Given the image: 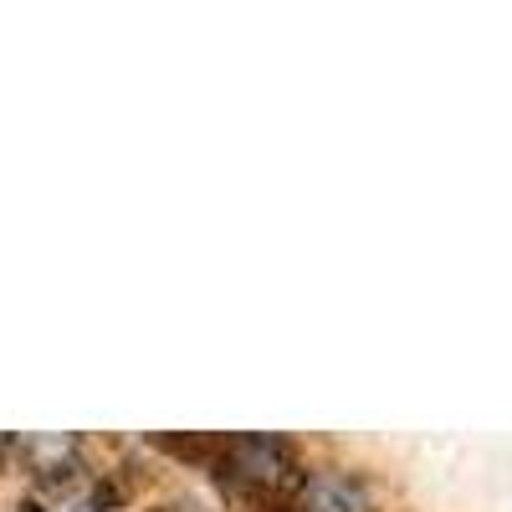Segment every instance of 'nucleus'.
Masks as SVG:
<instances>
[{
	"label": "nucleus",
	"mask_w": 512,
	"mask_h": 512,
	"mask_svg": "<svg viewBox=\"0 0 512 512\" xmlns=\"http://www.w3.org/2000/svg\"><path fill=\"white\" fill-rule=\"evenodd\" d=\"M303 512H369V487L354 472H313L303 482Z\"/></svg>",
	"instance_id": "f03ea898"
},
{
	"label": "nucleus",
	"mask_w": 512,
	"mask_h": 512,
	"mask_svg": "<svg viewBox=\"0 0 512 512\" xmlns=\"http://www.w3.org/2000/svg\"><path fill=\"white\" fill-rule=\"evenodd\" d=\"M216 456H221V472L251 492H282L297 482L292 446L277 436H236V441H221Z\"/></svg>",
	"instance_id": "f257e3e1"
}]
</instances>
